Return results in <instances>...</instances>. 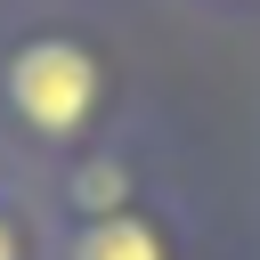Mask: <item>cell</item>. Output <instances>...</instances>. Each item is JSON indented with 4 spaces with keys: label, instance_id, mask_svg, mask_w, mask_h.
I'll list each match as a JSON object with an SVG mask.
<instances>
[{
    "label": "cell",
    "instance_id": "obj_1",
    "mask_svg": "<svg viewBox=\"0 0 260 260\" xmlns=\"http://www.w3.org/2000/svg\"><path fill=\"white\" fill-rule=\"evenodd\" d=\"M8 106H16L32 130H49V138L81 130L89 106H98V57H89L81 41H65V32L24 41V49L8 57Z\"/></svg>",
    "mask_w": 260,
    "mask_h": 260
},
{
    "label": "cell",
    "instance_id": "obj_2",
    "mask_svg": "<svg viewBox=\"0 0 260 260\" xmlns=\"http://www.w3.org/2000/svg\"><path fill=\"white\" fill-rule=\"evenodd\" d=\"M73 260H162V236H154L146 219L114 211V219H89V228H81Z\"/></svg>",
    "mask_w": 260,
    "mask_h": 260
},
{
    "label": "cell",
    "instance_id": "obj_3",
    "mask_svg": "<svg viewBox=\"0 0 260 260\" xmlns=\"http://www.w3.org/2000/svg\"><path fill=\"white\" fill-rule=\"evenodd\" d=\"M122 195H130V179H122L114 162H98V171H81V203H89L98 219H114V211H122Z\"/></svg>",
    "mask_w": 260,
    "mask_h": 260
},
{
    "label": "cell",
    "instance_id": "obj_4",
    "mask_svg": "<svg viewBox=\"0 0 260 260\" xmlns=\"http://www.w3.org/2000/svg\"><path fill=\"white\" fill-rule=\"evenodd\" d=\"M0 260H16V236H8V219H0Z\"/></svg>",
    "mask_w": 260,
    "mask_h": 260
}]
</instances>
